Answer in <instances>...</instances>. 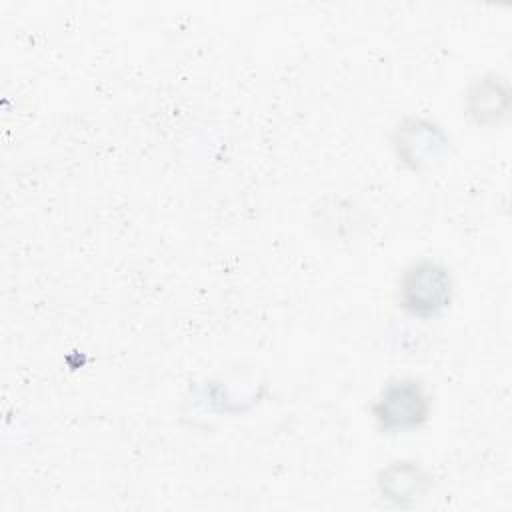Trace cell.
<instances>
[{
	"label": "cell",
	"mask_w": 512,
	"mask_h": 512,
	"mask_svg": "<svg viewBox=\"0 0 512 512\" xmlns=\"http://www.w3.org/2000/svg\"><path fill=\"white\" fill-rule=\"evenodd\" d=\"M390 144L396 160L406 170L420 172L448 152L450 136L436 120L408 114L392 130Z\"/></svg>",
	"instance_id": "3"
},
{
	"label": "cell",
	"mask_w": 512,
	"mask_h": 512,
	"mask_svg": "<svg viewBox=\"0 0 512 512\" xmlns=\"http://www.w3.org/2000/svg\"><path fill=\"white\" fill-rule=\"evenodd\" d=\"M370 414L380 434L414 432L430 420L432 396L420 378L396 376L380 388Z\"/></svg>",
	"instance_id": "1"
},
{
	"label": "cell",
	"mask_w": 512,
	"mask_h": 512,
	"mask_svg": "<svg viewBox=\"0 0 512 512\" xmlns=\"http://www.w3.org/2000/svg\"><path fill=\"white\" fill-rule=\"evenodd\" d=\"M454 296V278L446 264L420 258L408 264L398 276V308L418 320H430L442 314Z\"/></svg>",
	"instance_id": "2"
},
{
	"label": "cell",
	"mask_w": 512,
	"mask_h": 512,
	"mask_svg": "<svg viewBox=\"0 0 512 512\" xmlns=\"http://www.w3.org/2000/svg\"><path fill=\"white\" fill-rule=\"evenodd\" d=\"M430 474L426 468L408 458H396L384 464L376 474V488L378 494L392 506L410 508L430 488Z\"/></svg>",
	"instance_id": "4"
},
{
	"label": "cell",
	"mask_w": 512,
	"mask_h": 512,
	"mask_svg": "<svg viewBox=\"0 0 512 512\" xmlns=\"http://www.w3.org/2000/svg\"><path fill=\"white\" fill-rule=\"evenodd\" d=\"M510 112L508 80L496 72L474 78L466 88V114L478 126H498Z\"/></svg>",
	"instance_id": "5"
}]
</instances>
